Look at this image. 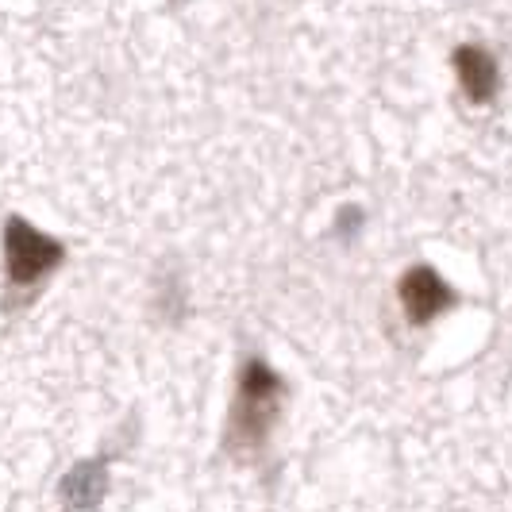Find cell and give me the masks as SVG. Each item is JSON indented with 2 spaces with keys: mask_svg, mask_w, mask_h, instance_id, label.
I'll use <instances>...</instances> for the list:
<instances>
[{
  "mask_svg": "<svg viewBox=\"0 0 512 512\" xmlns=\"http://www.w3.org/2000/svg\"><path fill=\"white\" fill-rule=\"evenodd\" d=\"M451 62H455V74H459L466 101L489 104L497 97V89H501V66H497L493 51L478 47V43H462L459 51L451 54Z\"/></svg>",
  "mask_w": 512,
  "mask_h": 512,
  "instance_id": "cell-4",
  "label": "cell"
},
{
  "mask_svg": "<svg viewBox=\"0 0 512 512\" xmlns=\"http://www.w3.org/2000/svg\"><path fill=\"white\" fill-rule=\"evenodd\" d=\"M108 493V455L74 462L58 482V505L66 512H97Z\"/></svg>",
  "mask_w": 512,
  "mask_h": 512,
  "instance_id": "cell-3",
  "label": "cell"
},
{
  "mask_svg": "<svg viewBox=\"0 0 512 512\" xmlns=\"http://www.w3.org/2000/svg\"><path fill=\"white\" fill-rule=\"evenodd\" d=\"M62 262V243L47 239L43 231L27 228L12 220L4 231V270H8V297L31 301V293L43 285V278L58 270Z\"/></svg>",
  "mask_w": 512,
  "mask_h": 512,
  "instance_id": "cell-2",
  "label": "cell"
},
{
  "mask_svg": "<svg viewBox=\"0 0 512 512\" xmlns=\"http://www.w3.org/2000/svg\"><path fill=\"white\" fill-rule=\"evenodd\" d=\"M285 385L282 378L266 366L262 359H251L239 374V389H235V405L228 416V451L235 455H255L266 447V439L274 432L278 416H282Z\"/></svg>",
  "mask_w": 512,
  "mask_h": 512,
  "instance_id": "cell-1",
  "label": "cell"
},
{
  "mask_svg": "<svg viewBox=\"0 0 512 512\" xmlns=\"http://www.w3.org/2000/svg\"><path fill=\"white\" fill-rule=\"evenodd\" d=\"M401 305L409 312V320L428 324L432 316H439L443 308L451 305V289L432 266H416L401 278Z\"/></svg>",
  "mask_w": 512,
  "mask_h": 512,
  "instance_id": "cell-5",
  "label": "cell"
}]
</instances>
